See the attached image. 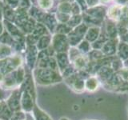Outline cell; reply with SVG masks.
Returning <instances> with one entry per match:
<instances>
[{
  "mask_svg": "<svg viewBox=\"0 0 128 120\" xmlns=\"http://www.w3.org/2000/svg\"><path fill=\"white\" fill-rule=\"evenodd\" d=\"M30 16L29 14H28V10L22 9V8L19 7H17L15 9V19L14 23L19 28L22 26L27 22Z\"/></svg>",
  "mask_w": 128,
  "mask_h": 120,
  "instance_id": "3957f363",
  "label": "cell"
},
{
  "mask_svg": "<svg viewBox=\"0 0 128 120\" xmlns=\"http://www.w3.org/2000/svg\"><path fill=\"white\" fill-rule=\"evenodd\" d=\"M15 19V9L6 5L4 3L3 7V20H6L10 22H14Z\"/></svg>",
  "mask_w": 128,
  "mask_h": 120,
  "instance_id": "9c48e42d",
  "label": "cell"
},
{
  "mask_svg": "<svg viewBox=\"0 0 128 120\" xmlns=\"http://www.w3.org/2000/svg\"><path fill=\"white\" fill-rule=\"evenodd\" d=\"M3 7H4L3 1H0V20H3Z\"/></svg>",
  "mask_w": 128,
  "mask_h": 120,
  "instance_id": "2e32d148",
  "label": "cell"
},
{
  "mask_svg": "<svg viewBox=\"0 0 128 120\" xmlns=\"http://www.w3.org/2000/svg\"><path fill=\"white\" fill-rule=\"evenodd\" d=\"M2 98V94H1V90H0V99Z\"/></svg>",
  "mask_w": 128,
  "mask_h": 120,
  "instance_id": "ffe728a7",
  "label": "cell"
},
{
  "mask_svg": "<svg viewBox=\"0 0 128 120\" xmlns=\"http://www.w3.org/2000/svg\"><path fill=\"white\" fill-rule=\"evenodd\" d=\"M54 0H36V6L42 11H46L53 6Z\"/></svg>",
  "mask_w": 128,
  "mask_h": 120,
  "instance_id": "7c38bea8",
  "label": "cell"
},
{
  "mask_svg": "<svg viewBox=\"0 0 128 120\" xmlns=\"http://www.w3.org/2000/svg\"><path fill=\"white\" fill-rule=\"evenodd\" d=\"M22 56L20 54L12 55L6 59L0 61V73L2 75L7 74L14 70L18 69L22 64Z\"/></svg>",
  "mask_w": 128,
  "mask_h": 120,
  "instance_id": "6da1fadb",
  "label": "cell"
},
{
  "mask_svg": "<svg viewBox=\"0 0 128 120\" xmlns=\"http://www.w3.org/2000/svg\"><path fill=\"white\" fill-rule=\"evenodd\" d=\"M22 105L23 110L26 111H30L33 109V100H32V94L30 92L26 89L24 90L22 97Z\"/></svg>",
  "mask_w": 128,
  "mask_h": 120,
  "instance_id": "8992f818",
  "label": "cell"
},
{
  "mask_svg": "<svg viewBox=\"0 0 128 120\" xmlns=\"http://www.w3.org/2000/svg\"><path fill=\"white\" fill-rule=\"evenodd\" d=\"M38 50L35 45H28L26 50V62L27 65L30 68H33L38 58Z\"/></svg>",
  "mask_w": 128,
  "mask_h": 120,
  "instance_id": "5b68a950",
  "label": "cell"
},
{
  "mask_svg": "<svg viewBox=\"0 0 128 120\" xmlns=\"http://www.w3.org/2000/svg\"><path fill=\"white\" fill-rule=\"evenodd\" d=\"M13 47L6 44L0 43V61L13 55Z\"/></svg>",
  "mask_w": 128,
  "mask_h": 120,
  "instance_id": "ba28073f",
  "label": "cell"
},
{
  "mask_svg": "<svg viewBox=\"0 0 128 120\" xmlns=\"http://www.w3.org/2000/svg\"><path fill=\"white\" fill-rule=\"evenodd\" d=\"M25 120H34V118L31 117V115L28 113L27 114H26V118H25Z\"/></svg>",
  "mask_w": 128,
  "mask_h": 120,
  "instance_id": "ac0fdd59",
  "label": "cell"
},
{
  "mask_svg": "<svg viewBox=\"0 0 128 120\" xmlns=\"http://www.w3.org/2000/svg\"><path fill=\"white\" fill-rule=\"evenodd\" d=\"M37 78L40 83L48 84L52 82H57L61 80L57 73L48 68H40L37 70Z\"/></svg>",
  "mask_w": 128,
  "mask_h": 120,
  "instance_id": "7a4b0ae2",
  "label": "cell"
},
{
  "mask_svg": "<svg viewBox=\"0 0 128 120\" xmlns=\"http://www.w3.org/2000/svg\"><path fill=\"white\" fill-rule=\"evenodd\" d=\"M123 6H119V5H116L112 6L109 12H108V16L111 18V19H114V20H119L120 17L122 16V13H123Z\"/></svg>",
  "mask_w": 128,
  "mask_h": 120,
  "instance_id": "52a82bcc",
  "label": "cell"
},
{
  "mask_svg": "<svg viewBox=\"0 0 128 120\" xmlns=\"http://www.w3.org/2000/svg\"><path fill=\"white\" fill-rule=\"evenodd\" d=\"M20 93L19 90H14L7 101V106L12 111H18L20 109Z\"/></svg>",
  "mask_w": 128,
  "mask_h": 120,
  "instance_id": "277c9868",
  "label": "cell"
},
{
  "mask_svg": "<svg viewBox=\"0 0 128 120\" xmlns=\"http://www.w3.org/2000/svg\"><path fill=\"white\" fill-rule=\"evenodd\" d=\"M34 114H35L36 120H50L46 116V114H45L42 111L38 110L37 107L34 108Z\"/></svg>",
  "mask_w": 128,
  "mask_h": 120,
  "instance_id": "5bb4252c",
  "label": "cell"
},
{
  "mask_svg": "<svg viewBox=\"0 0 128 120\" xmlns=\"http://www.w3.org/2000/svg\"><path fill=\"white\" fill-rule=\"evenodd\" d=\"M5 31V26H4V23L2 20H0V37Z\"/></svg>",
  "mask_w": 128,
  "mask_h": 120,
  "instance_id": "e0dca14e",
  "label": "cell"
},
{
  "mask_svg": "<svg viewBox=\"0 0 128 120\" xmlns=\"http://www.w3.org/2000/svg\"><path fill=\"white\" fill-rule=\"evenodd\" d=\"M50 41V36H48V35L45 34L42 36V37H40L35 45L38 50L41 51V50H43L44 49H46V48L49 46Z\"/></svg>",
  "mask_w": 128,
  "mask_h": 120,
  "instance_id": "30bf717a",
  "label": "cell"
},
{
  "mask_svg": "<svg viewBox=\"0 0 128 120\" xmlns=\"http://www.w3.org/2000/svg\"><path fill=\"white\" fill-rule=\"evenodd\" d=\"M13 116L11 113V110L7 106V104L3 103L0 106V118L2 120H10Z\"/></svg>",
  "mask_w": 128,
  "mask_h": 120,
  "instance_id": "8fae6325",
  "label": "cell"
},
{
  "mask_svg": "<svg viewBox=\"0 0 128 120\" xmlns=\"http://www.w3.org/2000/svg\"><path fill=\"white\" fill-rule=\"evenodd\" d=\"M98 86V81L94 78H90L87 80L86 82V88L88 90H92L96 89V87Z\"/></svg>",
  "mask_w": 128,
  "mask_h": 120,
  "instance_id": "4fadbf2b",
  "label": "cell"
},
{
  "mask_svg": "<svg viewBox=\"0 0 128 120\" xmlns=\"http://www.w3.org/2000/svg\"><path fill=\"white\" fill-rule=\"evenodd\" d=\"M5 2V4L7 6H10L13 9H16L18 6V3L20 0H3Z\"/></svg>",
  "mask_w": 128,
  "mask_h": 120,
  "instance_id": "9a60e30c",
  "label": "cell"
},
{
  "mask_svg": "<svg viewBox=\"0 0 128 120\" xmlns=\"http://www.w3.org/2000/svg\"><path fill=\"white\" fill-rule=\"evenodd\" d=\"M0 1H3V0H0Z\"/></svg>",
  "mask_w": 128,
  "mask_h": 120,
  "instance_id": "44dd1931",
  "label": "cell"
},
{
  "mask_svg": "<svg viewBox=\"0 0 128 120\" xmlns=\"http://www.w3.org/2000/svg\"><path fill=\"white\" fill-rule=\"evenodd\" d=\"M0 120H2V119H0Z\"/></svg>",
  "mask_w": 128,
  "mask_h": 120,
  "instance_id": "7402d4cb",
  "label": "cell"
},
{
  "mask_svg": "<svg viewBox=\"0 0 128 120\" xmlns=\"http://www.w3.org/2000/svg\"><path fill=\"white\" fill-rule=\"evenodd\" d=\"M2 81V74L0 73V82Z\"/></svg>",
  "mask_w": 128,
  "mask_h": 120,
  "instance_id": "d6986e66",
  "label": "cell"
}]
</instances>
